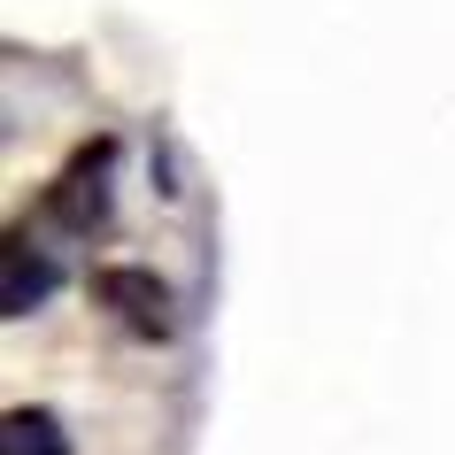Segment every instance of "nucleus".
Returning a JSON list of instances; mask_svg holds the SVG:
<instances>
[{
  "label": "nucleus",
  "instance_id": "f257e3e1",
  "mask_svg": "<svg viewBox=\"0 0 455 455\" xmlns=\"http://www.w3.org/2000/svg\"><path fill=\"white\" fill-rule=\"evenodd\" d=\"M108 163H116V147L93 140V147H77L70 170L47 186V216L62 224V232H93L100 216H108Z\"/></svg>",
  "mask_w": 455,
  "mask_h": 455
},
{
  "label": "nucleus",
  "instance_id": "f03ea898",
  "mask_svg": "<svg viewBox=\"0 0 455 455\" xmlns=\"http://www.w3.org/2000/svg\"><path fill=\"white\" fill-rule=\"evenodd\" d=\"M93 293H100V309H116V324L124 332H140V339H170V286L155 278V270H132V263H108L93 278Z\"/></svg>",
  "mask_w": 455,
  "mask_h": 455
},
{
  "label": "nucleus",
  "instance_id": "7ed1b4c3",
  "mask_svg": "<svg viewBox=\"0 0 455 455\" xmlns=\"http://www.w3.org/2000/svg\"><path fill=\"white\" fill-rule=\"evenodd\" d=\"M47 286H54V263L24 240V232H8V293H0L8 316H31L39 301H47Z\"/></svg>",
  "mask_w": 455,
  "mask_h": 455
},
{
  "label": "nucleus",
  "instance_id": "20e7f679",
  "mask_svg": "<svg viewBox=\"0 0 455 455\" xmlns=\"http://www.w3.org/2000/svg\"><path fill=\"white\" fill-rule=\"evenodd\" d=\"M8 455H70L54 409H8Z\"/></svg>",
  "mask_w": 455,
  "mask_h": 455
}]
</instances>
